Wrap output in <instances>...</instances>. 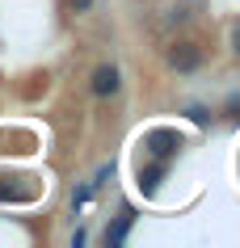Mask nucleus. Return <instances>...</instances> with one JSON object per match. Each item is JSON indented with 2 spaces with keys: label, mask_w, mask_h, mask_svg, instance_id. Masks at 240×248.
<instances>
[{
  "label": "nucleus",
  "mask_w": 240,
  "mask_h": 248,
  "mask_svg": "<svg viewBox=\"0 0 240 248\" xmlns=\"http://www.w3.org/2000/svg\"><path fill=\"white\" fill-rule=\"evenodd\" d=\"M169 67L173 72H181V76H190V72H198L202 67V59H207V46H202L198 38H177V42H169Z\"/></svg>",
  "instance_id": "obj_1"
},
{
  "label": "nucleus",
  "mask_w": 240,
  "mask_h": 248,
  "mask_svg": "<svg viewBox=\"0 0 240 248\" xmlns=\"http://www.w3.org/2000/svg\"><path fill=\"white\" fill-rule=\"evenodd\" d=\"M144 147H147V156L152 160H169L186 147V139H181V131H169V126H160V131H152V135H144Z\"/></svg>",
  "instance_id": "obj_2"
},
{
  "label": "nucleus",
  "mask_w": 240,
  "mask_h": 248,
  "mask_svg": "<svg viewBox=\"0 0 240 248\" xmlns=\"http://www.w3.org/2000/svg\"><path fill=\"white\" fill-rule=\"evenodd\" d=\"M89 89H93L97 101H110V97H118V89H122L118 67H114V63H101V67L93 72V80H89Z\"/></svg>",
  "instance_id": "obj_3"
},
{
  "label": "nucleus",
  "mask_w": 240,
  "mask_h": 248,
  "mask_svg": "<svg viewBox=\"0 0 240 248\" xmlns=\"http://www.w3.org/2000/svg\"><path fill=\"white\" fill-rule=\"evenodd\" d=\"M164 169H169L164 160H156V164H147V169H139V189H144L147 198H152V194L160 189V177H164Z\"/></svg>",
  "instance_id": "obj_4"
},
{
  "label": "nucleus",
  "mask_w": 240,
  "mask_h": 248,
  "mask_svg": "<svg viewBox=\"0 0 240 248\" xmlns=\"http://www.w3.org/2000/svg\"><path fill=\"white\" fill-rule=\"evenodd\" d=\"M131 210H122V219L114 223V227H106V244H122V235H127V227H131Z\"/></svg>",
  "instance_id": "obj_5"
},
{
  "label": "nucleus",
  "mask_w": 240,
  "mask_h": 248,
  "mask_svg": "<svg viewBox=\"0 0 240 248\" xmlns=\"http://www.w3.org/2000/svg\"><path fill=\"white\" fill-rule=\"evenodd\" d=\"M67 9H72V13H89V9H93V0H67Z\"/></svg>",
  "instance_id": "obj_6"
},
{
  "label": "nucleus",
  "mask_w": 240,
  "mask_h": 248,
  "mask_svg": "<svg viewBox=\"0 0 240 248\" xmlns=\"http://www.w3.org/2000/svg\"><path fill=\"white\" fill-rule=\"evenodd\" d=\"M227 118H240V97H232V101H227Z\"/></svg>",
  "instance_id": "obj_7"
},
{
  "label": "nucleus",
  "mask_w": 240,
  "mask_h": 248,
  "mask_svg": "<svg viewBox=\"0 0 240 248\" xmlns=\"http://www.w3.org/2000/svg\"><path fill=\"white\" fill-rule=\"evenodd\" d=\"M232 51L240 55V21H236V26H232Z\"/></svg>",
  "instance_id": "obj_8"
}]
</instances>
